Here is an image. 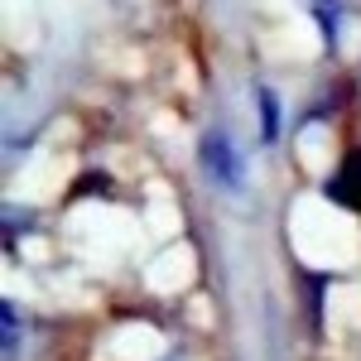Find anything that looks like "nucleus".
Returning a JSON list of instances; mask_svg holds the SVG:
<instances>
[{"instance_id":"20e7f679","label":"nucleus","mask_w":361,"mask_h":361,"mask_svg":"<svg viewBox=\"0 0 361 361\" xmlns=\"http://www.w3.org/2000/svg\"><path fill=\"white\" fill-rule=\"evenodd\" d=\"M260 111H265V140H275L279 135V106H275V97H270V92H260Z\"/></svg>"},{"instance_id":"7ed1b4c3","label":"nucleus","mask_w":361,"mask_h":361,"mask_svg":"<svg viewBox=\"0 0 361 361\" xmlns=\"http://www.w3.org/2000/svg\"><path fill=\"white\" fill-rule=\"evenodd\" d=\"M318 25H323V44H337V25H342V0H318Z\"/></svg>"},{"instance_id":"f03ea898","label":"nucleus","mask_w":361,"mask_h":361,"mask_svg":"<svg viewBox=\"0 0 361 361\" xmlns=\"http://www.w3.org/2000/svg\"><path fill=\"white\" fill-rule=\"evenodd\" d=\"M0 328H5V361H20V342H25V318L15 304H0Z\"/></svg>"},{"instance_id":"f257e3e1","label":"nucleus","mask_w":361,"mask_h":361,"mask_svg":"<svg viewBox=\"0 0 361 361\" xmlns=\"http://www.w3.org/2000/svg\"><path fill=\"white\" fill-rule=\"evenodd\" d=\"M202 169L222 188H241V154H236V145H231L226 130H212V135L202 140Z\"/></svg>"}]
</instances>
